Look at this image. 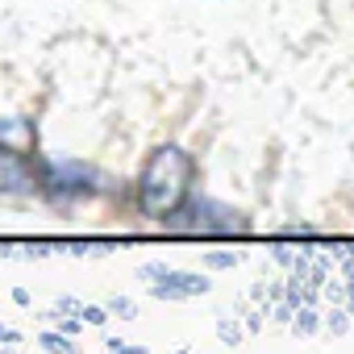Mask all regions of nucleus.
Instances as JSON below:
<instances>
[{
    "instance_id": "nucleus-1",
    "label": "nucleus",
    "mask_w": 354,
    "mask_h": 354,
    "mask_svg": "<svg viewBox=\"0 0 354 354\" xmlns=\"http://www.w3.org/2000/svg\"><path fill=\"white\" fill-rule=\"evenodd\" d=\"M196 162L180 146H158L138 175V209L150 221H171L192 196Z\"/></svg>"
},
{
    "instance_id": "nucleus-2",
    "label": "nucleus",
    "mask_w": 354,
    "mask_h": 354,
    "mask_svg": "<svg viewBox=\"0 0 354 354\" xmlns=\"http://www.w3.org/2000/svg\"><path fill=\"white\" fill-rule=\"evenodd\" d=\"M0 192H5V196L42 192V162H30L21 150L0 142Z\"/></svg>"
},
{
    "instance_id": "nucleus-3",
    "label": "nucleus",
    "mask_w": 354,
    "mask_h": 354,
    "mask_svg": "<svg viewBox=\"0 0 354 354\" xmlns=\"http://www.w3.org/2000/svg\"><path fill=\"white\" fill-rule=\"evenodd\" d=\"M96 188H100V175L84 162H42V192L92 196Z\"/></svg>"
}]
</instances>
